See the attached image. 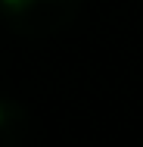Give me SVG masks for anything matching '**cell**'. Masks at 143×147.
Segmentation results:
<instances>
[{"mask_svg": "<svg viewBox=\"0 0 143 147\" xmlns=\"http://www.w3.org/2000/svg\"><path fill=\"white\" fill-rule=\"evenodd\" d=\"M0 13L22 38H53L75 25L81 0H0Z\"/></svg>", "mask_w": 143, "mask_h": 147, "instance_id": "cell-1", "label": "cell"}, {"mask_svg": "<svg viewBox=\"0 0 143 147\" xmlns=\"http://www.w3.org/2000/svg\"><path fill=\"white\" fill-rule=\"evenodd\" d=\"M34 135L31 113L13 97L0 94V147H19Z\"/></svg>", "mask_w": 143, "mask_h": 147, "instance_id": "cell-2", "label": "cell"}]
</instances>
